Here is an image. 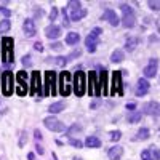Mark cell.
<instances>
[{
	"mask_svg": "<svg viewBox=\"0 0 160 160\" xmlns=\"http://www.w3.org/2000/svg\"><path fill=\"white\" fill-rule=\"evenodd\" d=\"M15 40L10 35H5L0 40V56L5 64V68H10V64H13L15 61Z\"/></svg>",
	"mask_w": 160,
	"mask_h": 160,
	"instance_id": "1",
	"label": "cell"
},
{
	"mask_svg": "<svg viewBox=\"0 0 160 160\" xmlns=\"http://www.w3.org/2000/svg\"><path fill=\"white\" fill-rule=\"evenodd\" d=\"M43 77H45L43 96H56V93H58V74L55 71H45Z\"/></svg>",
	"mask_w": 160,
	"mask_h": 160,
	"instance_id": "2",
	"label": "cell"
},
{
	"mask_svg": "<svg viewBox=\"0 0 160 160\" xmlns=\"http://www.w3.org/2000/svg\"><path fill=\"white\" fill-rule=\"evenodd\" d=\"M58 93L62 98H68L72 93V74L69 71L58 74Z\"/></svg>",
	"mask_w": 160,
	"mask_h": 160,
	"instance_id": "3",
	"label": "cell"
},
{
	"mask_svg": "<svg viewBox=\"0 0 160 160\" xmlns=\"http://www.w3.org/2000/svg\"><path fill=\"white\" fill-rule=\"evenodd\" d=\"M72 91L77 95V98H82L87 93V74L80 69L72 74Z\"/></svg>",
	"mask_w": 160,
	"mask_h": 160,
	"instance_id": "4",
	"label": "cell"
},
{
	"mask_svg": "<svg viewBox=\"0 0 160 160\" xmlns=\"http://www.w3.org/2000/svg\"><path fill=\"white\" fill-rule=\"evenodd\" d=\"M0 83H2V95L5 98H10L13 95V91L16 88V82H15V75L11 71H3L0 74Z\"/></svg>",
	"mask_w": 160,
	"mask_h": 160,
	"instance_id": "5",
	"label": "cell"
},
{
	"mask_svg": "<svg viewBox=\"0 0 160 160\" xmlns=\"http://www.w3.org/2000/svg\"><path fill=\"white\" fill-rule=\"evenodd\" d=\"M68 15H69V19L72 22H77L80 19H83L87 15H88V10L82 7V3L78 2V0H71L68 3Z\"/></svg>",
	"mask_w": 160,
	"mask_h": 160,
	"instance_id": "6",
	"label": "cell"
},
{
	"mask_svg": "<svg viewBox=\"0 0 160 160\" xmlns=\"http://www.w3.org/2000/svg\"><path fill=\"white\" fill-rule=\"evenodd\" d=\"M15 82H16V95L18 96H26L29 93V74L26 72L24 69L18 71L15 74Z\"/></svg>",
	"mask_w": 160,
	"mask_h": 160,
	"instance_id": "7",
	"label": "cell"
},
{
	"mask_svg": "<svg viewBox=\"0 0 160 160\" xmlns=\"http://www.w3.org/2000/svg\"><path fill=\"white\" fill-rule=\"evenodd\" d=\"M87 93L90 96H96L101 98V88H99V82H98V72L96 71H90L87 74Z\"/></svg>",
	"mask_w": 160,
	"mask_h": 160,
	"instance_id": "8",
	"label": "cell"
},
{
	"mask_svg": "<svg viewBox=\"0 0 160 160\" xmlns=\"http://www.w3.org/2000/svg\"><path fill=\"white\" fill-rule=\"evenodd\" d=\"M29 95L35 96L38 95V98H43V83H42V74L38 71H34L31 74V83H29Z\"/></svg>",
	"mask_w": 160,
	"mask_h": 160,
	"instance_id": "9",
	"label": "cell"
},
{
	"mask_svg": "<svg viewBox=\"0 0 160 160\" xmlns=\"http://www.w3.org/2000/svg\"><path fill=\"white\" fill-rule=\"evenodd\" d=\"M101 35H102V29L101 28H95L85 37V48H87L88 53H95L96 51V48H98V45L101 42V38H99Z\"/></svg>",
	"mask_w": 160,
	"mask_h": 160,
	"instance_id": "10",
	"label": "cell"
},
{
	"mask_svg": "<svg viewBox=\"0 0 160 160\" xmlns=\"http://www.w3.org/2000/svg\"><path fill=\"white\" fill-rule=\"evenodd\" d=\"M122 72L120 71H114L112 72V82H111V90H109V95L111 96H123V80H122Z\"/></svg>",
	"mask_w": 160,
	"mask_h": 160,
	"instance_id": "11",
	"label": "cell"
},
{
	"mask_svg": "<svg viewBox=\"0 0 160 160\" xmlns=\"http://www.w3.org/2000/svg\"><path fill=\"white\" fill-rule=\"evenodd\" d=\"M43 125L50 130V131H56V133H61V131H66V125L61 122V120L55 115H48L43 118Z\"/></svg>",
	"mask_w": 160,
	"mask_h": 160,
	"instance_id": "12",
	"label": "cell"
},
{
	"mask_svg": "<svg viewBox=\"0 0 160 160\" xmlns=\"http://www.w3.org/2000/svg\"><path fill=\"white\" fill-rule=\"evenodd\" d=\"M98 82H99V88H101V95L109 96V72L104 68H101V72L98 74Z\"/></svg>",
	"mask_w": 160,
	"mask_h": 160,
	"instance_id": "13",
	"label": "cell"
},
{
	"mask_svg": "<svg viewBox=\"0 0 160 160\" xmlns=\"http://www.w3.org/2000/svg\"><path fill=\"white\" fill-rule=\"evenodd\" d=\"M157 72H158V59L157 58H152V59H149L148 66L142 69L144 78L146 80H148V78H154V77H157Z\"/></svg>",
	"mask_w": 160,
	"mask_h": 160,
	"instance_id": "14",
	"label": "cell"
},
{
	"mask_svg": "<svg viewBox=\"0 0 160 160\" xmlns=\"http://www.w3.org/2000/svg\"><path fill=\"white\" fill-rule=\"evenodd\" d=\"M101 19L102 21H108L112 28H117V26L120 24V18L117 16L115 10H112V8H106L104 13H102V16H101Z\"/></svg>",
	"mask_w": 160,
	"mask_h": 160,
	"instance_id": "15",
	"label": "cell"
},
{
	"mask_svg": "<svg viewBox=\"0 0 160 160\" xmlns=\"http://www.w3.org/2000/svg\"><path fill=\"white\" fill-rule=\"evenodd\" d=\"M149 90H151L149 80H146L144 77H139L138 82H136V90H135L136 96H146V95L149 93Z\"/></svg>",
	"mask_w": 160,
	"mask_h": 160,
	"instance_id": "16",
	"label": "cell"
},
{
	"mask_svg": "<svg viewBox=\"0 0 160 160\" xmlns=\"http://www.w3.org/2000/svg\"><path fill=\"white\" fill-rule=\"evenodd\" d=\"M22 31H24V35L26 37H34L37 34V26H35V21L32 18H26L24 22H22Z\"/></svg>",
	"mask_w": 160,
	"mask_h": 160,
	"instance_id": "17",
	"label": "cell"
},
{
	"mask_svg": "<svg viewBox=\"0 0 160 160\" xmlns=\"http://www.w3.org/2000/svg\"><path fill=\"white\" fill-rule=\"evenodd\" d=\"M61 34H62V31H61L59 26H56V24H50V26H47V28H45V37L50 38V40L59 38Z\"/></svg>",
	"mask_w": 160,
	"mask_h": 160,
	"instance_id": "18",
	"label": "cell"
},
{
	"mask_svg": "<svg viewBox=\"0 0 160 160\" xmlns=\"http://www.w3.org/2000/svg\"><path fill=\"white\" fill-rule=\"evenodd\" d=\"M120 24H122L125 29H133L136 26V15L135 13H127V15H123L122 19H120Z\"/></svg>",
	"mask_w": 160,
	"mask_h": 160,
	"instance_id": "19",
	"label": "cell"
},
{
	"mask_svg": "<svg viewBox=\"0 0 160 160\" xmlns=\"http://www.w3.org/2000/svg\"><path fill=\"white\" fill-rule=\"evenodd\" d=\"M122 155H123V148L122 146H112V148H109L108 149V157H109V160H120L122 158Z\"/></svg>",
	"mask_w": 160,
	"mask_h": 160,
	"instance_id": "20",
	"label": "cell"
},
{
	"mask_svg": "<svg viewBox=\"0 0 160 160\" xmlns=\"http://www.w3.org/2000/svg\"><path fill=\"white\" fill-rule=\"evenodd\" d=\"M142 112L148 115H158V101H149L142 106Z\"/></svg>",
	"mask_w": 160,
	"mask_h": 160,
	"instance_id": "21",
	"label": "cell"
},
{
	"mask_svg": "<svg viewBox=\"0 0 160 160\" xmlns=\"http://www.w3.org/2000/svg\"><path fill=\"white\" fill-rule=\"evenodd\" d=\"M139 42H141V40H139V37H128L127 40H125V51H128V53H133V51H135L136 50V47L139 45Z\"/></svg>",
	"mask_w": 160,
	"mask_h": 160,
	"instance_id": "22",
	"label": "cell"
},
{
	"mask_svg": "<svg viewBox=\"0 0 160 160\" xmlns=\"http://www.w3.org/2000/svg\"><path fill=\"white\" fill-rule=\"evenodd\" d=\"M125 61V51L123 50H114L112 53H111V62H114V64H118V62H123Z\"/></svg>",
	"mask_w": 160,
	"mask_h": 160,
	"instance_id": "23",
	"label": "cell"
},
{
	"mask_svg": "<svg viewBox=\"0 0 160 160\" xmlns=\"http://www.w3.org/2000/svg\"><path fill=\"white\" fill-rule=\"evenodd\" d=\"M151 136V131H149V128H139L138 131H136V135L133 136V141H146Z\"/></svg>",
	"mask_w": 160,
	"mask_h": 160,
	"instance_id": "24",
	"label": "cell"
},
{
	"mask_svg": "<svg viewBox=\"0 0 160 160\" xmlns=\"http://www.w3.org/2000/svg\"><path fill=\"white\" fill-rule=\"evenodd\" d=\"M64 42L68 43V45H77L78 42H80V34L78 32H74V31H71L68 35H66V38H64Z\"/></svg>",
	"mask_w": 160,
	"mask_h": 160,
	"instance_id": "25",
	"label": "cell"
},
{
	"mask_svg": "<svg viewBox=\"0 0 160 160\" xmlns=\"http://www.w3.org/2000/svg\"><path fill=\"white\" fill-rule=\"evenodd\" d=\"M66 108V102L64 101H56V102H51L50 108H48V112L51 114H58V112H62Z\"/></svg>",
	"mask_w": 160,
	"mask_h": 160,
	"instance_id": "26",
	"label": "cell"
},
{
	"mask_svg": "<svg viewBox=\"0 0 160 160\" xmlns=\"http://www.w3.org/2000/svg\"><path fill=\"white\" fill-rule=\"evenodd\" d=\"M101 139L99 138H96V136H88V138H85V142H83V146H87V148H101Z\"/></svg>",
	"mask_w": 160,
	"mask_h": 160,
	"instance_id": "27",
	"label": "cell"
},
{
	"mask_svg": "<svg viewBox=\"0 0 160 160\" xmlns=\"http://www.w3.org/2000/svg\"><path fill=\"white\" fill-rule=\"evenodd\" d=\"M45 62H53L55 66H59V68H64L68 64V58L66 56H55V58H47Z\"/></svg>",
	"mask_w": 160,
	"mask_h": 160,
	"instance_id": "28",
	"label": "cell"
},
{
	"mask_svg": "<svg viewBox=\"0 0 160 160\" xmlns=\"http://www.w3.org/2000/svg\"><path fill=\"white\" fill-rule=\"evenodd\" d=\"M127 118H128L130 123H138V122H141V118H142V112L141 111H133Z\"/></svg>",
	"mask_w": 160,
	"mask_h": 160,
	"instance_id": "29",
	"label": "cell"
},
{
	"mask_svg": "<svg viewBox=\"0 0 160 160\" xmlns=\"http://www.w3.org/2000/svg\"><path fill=\"white\" fill-rule=\"evenodd\" d=\"M11 29V21L10 19H2L0 21V34H7Z\"/></svg>",
	"mask_w": 160,
	"mask_h": 160,
	"instance_id": "30",
	"label": "cell"
},
{
	"mask_svg": "<svg viewBox=\"0 0 160 160\" xmlns=\"http://www.w3.org/2000/svg\"><path fill=\"white\" fill-rule=\"evenodd\" d=\"M61 15H62V26H64V28H69V26H71V19H69V15H68V8H62Z\"/></svg>",
	"mask_w": 160,
	"mask_h": 160,
	"instance_id": "31",
	"label": "cell"
},
{
	"mask_svg": "<svg viewBox=\"0 0 160 160\" xmlns=\"http://www.w3.org/2000/svg\"><path fill=\"white\" fill-rule=\"evenodd\" d=\"M120 138H122V131H120V130H114V131L109 133V139H111L112 142H117Z\"/></svg>",
	"mask_w": 160,
	"mask_h": 160,
	"instance_id": "32",
	"label": "cell"
},
{
	"mask_svg": "<svg viewBox=\"0 0 160 160\" xmlns=\"http://www.w3.org/2000/svg\"><path fill=\"white\" fill-rule=\"evenodd\" d=\"M26 142H28V131H26V130H22L21 133H19V148H24V146H26Z\"/></svg>",
	"mask_w": 160,
	"mask_h": 160,
	"instance_id": "33",
	"label": "cell"
},
{
	"mask_svg": "<svg viewBox=\"0 0 160 160\" xmlns=\"http://www.w3.org/2000/svg\"><path fill=\"white\" fill-rule=\"evenodd\" d=\"M21 62H22L24 68H31V66H32V56L31 55H24L21 58Z\"/></svg>",
	"mask_w": 160,
	"mask_h": 160,
	"instance_id": "34",
	"label": "cell"
},
{
	"mask_svg": "<svg viewBox=\"0 0 160 160\" xmlns=\"http://www.w3.org/2000/svg\"><path fill=\"white\" fill-rule=\"evenodd\" d=\"M80 55H82V50H80V48H75V50L71 53V55L66 56V58H68V62L72 61V59H75V58H80Z\"/></svg>",
	"mask_w": 160,
	"mask_h": 160,
	"instance_id": "35",
	"label": "cell"
},
{
	"mask_svg": "<svg viewBox=\"0 0 160 160\" xmlns=\"http://www.w3.org/2000/svg\"><path fill=\"white\" fill-rule=\"evenodd\" d=\"M43 15H45L43 10L40 8V7H35V8H34V18H32V19H34V21H35V19H40V18H43Z\"/></svg>",
	"mask_w": 160,
	"mask_h": 160,
	"instance_id": "36",
	"label": "cell"
},
{
	"mask_svg": "<svg viewBox=\"0 0 160 160\" xmlns=\"http://www.w3.org/2000/svg\"><path fill=\"white\" fill-rule=\"evenodd\" d=\"M56 16H58V8L56 7H51V10H50V15H48V18H50V21H51V24L55 22V19H56Z\"/></svg>",
	"mask_w": 160,
	"mask_h": 160,
	"instance_id": "37",
	"label": "cell"
},
{
	"mask_svg": "<svg viewBox=\"0 0 160 160\" xmlns=\"http://www.w3.org/2000/svg\"><path fill=\"white\" fill-rule=\"evenodd\" d=\"M120 10H122L123 15H127V13H135V10H133L128 3H120Z\"/></svg>",
	"mask_w": 160,
	"mask_h": 160,
	"instance_id": "38",
	"label": "cell"
},
{
	"mask_svg": "<svg viewBox=\"0 0 160 160\" xmlns=\"http://www.w3.org/2000/svg\"><path fill=\"white\" fill-rule=\"evenodd\" d=\"M78 131H82V127H80V125H72L69 130H68V136H72L74 135V133H78Z\"/></svg>",
	"mask_w": 160,
	"mask_h": 160,
	"instance_id": "39",
	"label": "cell"
},
{
	"mask_svg": "<svg viewBox=\"0 0 160 160\" xmlns=\"http://www.w3.org/2000/svg\"><path fill=\"white\" fill-rule=\"evenodd\" d=\"M69 144L74 146V148H77V149H80V148L83 146L82 141H80V139H75V138H69Z\"/></svg>",
	"mask_w": 160,
	"mask_h": 160,
	"instance_id": "40",
	"label": "cell"
},
{
	"mask_svg": "<svg viewBox=\"0 0 160 160\" xmlns=\"http://www.w3.org/2000/svg\"><path fill=\"white\" fill-rule=\"evenodd\" d=\"M0 15H3L5 19H10V16H11V10L7 8V7H0Z\"/></svg>",
	"mask_w": 160,
	"mask_h": 160,
	"instance_id": "41",
	"label": "cell"
},
{
	"mask_svg": "<svg viewBox=\"0 0 160 160\" xmlns=\"http://www.w3.org/2000/svg\"><path fill=\"white\" fill-rule=\"evenodd\" d=\"M50 48H51L53 51H59V50L64 48V45H62L61 42H51V43H50Z\"/></svg>",
	"mask_w": 160,
	"mask_h": 160,
	"instance_id": "42",
	"label": "cell"
},
{
	"mask_svg": "<svg viewBox=\"0 0 160 160\" xmlns=\"http://www.w3.org/2000/svg\"><path fill=\"white\" fill-rule=\"evenodd\" d=\"M141 160H154L152 155H151V151H149V149H144V151L141 152Z\"/></svg>",
	"mask_w": 160,
	"mask_h": 160,
	"instance_id": "43",
	"label": "cell"
},
{
	"mask_svg": "<svg viewBox=\"0 0 160 160\" xmlns=\"http://www.w3.org/2000/svg\"><path fill=\"white\" fill-rule=\"evenodd\" d=\"M148 7L151 10H154V11H158L160 10V3L158 2H152V0H149V2H148Z\"/></svg>",
	"mask_w": 160,
	"mask_h": 160,
	"instance_id": "44",
	"label": "cell"
},
{
	"mask_svg": "<svg viewBox=\"0 0 160 160\" xmlns=\"http://www.w3.org/2000/svg\"><path fill=\"white\" fill-rule=\"evenodd\" d=\"M34 138L37 139V142L43 139V135H42V131H40L38 128H35V130H34Z\"/></svg>",
	"mask_w": 160,
	"mask_h": 160,
	"instance_id": "45",
	"label": "cell"
},
{
	"mask_svg": "<svg viewBox=\"0 0 160 160\" xmlns=\"http://www.w3.org/2000/svg\"><path fill=\"white\" fill-rule=\"evenodd\" d=\"M34 50L38 51V53H42V51L45 50V48H43V43H42V42H35V43H34Z\"/></svg>",
	"mask_w": 160,
	"mask_h": 160,
	"instance_id": "46",
	"label": "cell"
},
{
	"mask_svg": "<svg viewBox=\"0 0 160 160\" xmlns=\"http://www.w3.org/2000/svg\"><path fill=\"white\" fill-rule=\"evenodd\" d=\"M149 151H151L152 158H154V160H158V157H160V155H158V149H157V148H155V149L152 148V149H149Z\"/></svg>",
	"mask_w": 160,
	"mask_h": 160,
	"instance_id": "47",
	"label": "cell"
},
{
	"mask_svg": "<svg viewBox=\"0 0 160 160\" xmlns=\"http://www.w3.org/2000/svg\"><path fill=\"white\" fill-rule=\"evenodd\" d=\"M127 111H136V102H128L127 104Z\"/></svg>",
	"mask_w": 160,
	"mask_h": 160,
	"instance_id": "48",
	"label": "cell"
},
{
	"mask_svg": "<svg viewBox=\"0 0 160 160\" xmlns=\"http://www.w3.org/2000/svg\"><path fill=\"white\" fill-rule=\"evenodd\" d=\"M101 101H102V99H96V101H93V102L90 104V109H96L98 106L101 104Z\"/></svg>",
	"mask_w": 160,
	"mask_h": 160,
	"instance_id": "49",
	"label": "cell"
},
{
	"mask_svg": "<svg viewBox=\"0 0 160 160\" xmlns=\"http://www.w3.org/2000/svg\"><path fill=\"white\" fill-rule=\"evenodd\" d=\"M35 151H37V152H38L40 155H43V154H45V151H43V148H42V146H40L38 142L35 144Z\"/></svg>",
	"mask_w": 160,
	"mask_h": 160,
	"instance_id": "50",
	"label": "cell"
},
{
	"mask_svg": "<svg viewBox=\"0 0 160 160\" xmlns=\"http://www.w3.org/2000/svg\"><path fill=\"white\" fill-rule=\"evenodd\" d=\"M28 160H35V155L31 152V154H28Z\"/></svg>",
	"mask_w": 160,
	"mask_h": 160,
	"instance_id": "51",
	"label": "cell"
},
{
	"mask_svg": "<svg viewBox=\"0 0 160 160\" xmlns=\"http://www.w3.org/2000/svg\"><path fill=\"white\" fill-rule=\"evenodd\" d=\"M72 160H83V158H82V157H74Z\"/></svg>",
	"mask_w": 160,
	"mask_h": 160,
	"instance_id": "52",
	"label": "cell"
},
{
	"mask_svg": "<svg viewBox=\"0 0 160 160\" xmlns=\"http://www.w3.org/2000/svg\"><path fill=\"white\" fill-rule=\"evenodd\" d=\"M0 74H2V72H0Z\"/></svg>",
	"mask_w": 160,
	"mask_h": 160,
	"instance_id": "53",
	"label": "cell"
}]
</instances>
